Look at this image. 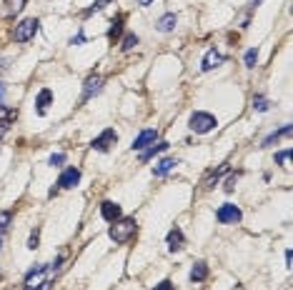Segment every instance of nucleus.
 I'll return each mask as SVG.
<instances>
[{
    "instance_id": "obj_19",
    "label": "nucleus",
    "mask_w": 293,
    "mask_h": 290,
    "mask_svg": "<svg viewBox=\"0 0 293 290\" xmlns=\"http://www.w3.org/2000/svg\"><path fill=\"white\" fill-rule=\"evenodd\" d=\"M136 45H138V35H136V33H128V35H123V40H121V50H123V53L133 50Z\"/></svg>"
},
{
    "instance_id": "obj_36",
    "label": "nucleus",
    "mask_w": 293,
    "mask_h": 290,
    "mask_svg": "<svg viewBox=\"0 0 293 290\" xmlns=\"http://www.w3.org/2000/svg\"><path fill=\"white\" fill-rule=\"evenodd\" d=\"M150 3H153V0H138V5H141V8H148Z\"/></svg>"
},
{
    "instance_id": "obj_10",
    "label": "nucleus",
    "mask_w": 293,
    "mask_h": 290,
    "mask_svg": "<svg viewBox=\"0 0 293 290\" xmlns=\"http://www.w3.org/2000/svg\"><path fill=\"white\" fill-rule=\"evenodd\" d=\"M155 140H158V130L148 128V130H143V133L133 140V150H146L148 145H153Z\"/></svg>"
},
{
    "instance_id": "obj_8",
    "label": "nucleus",
    "mask_w": 293,
    "mask_h": 290,
    "mask_svg": "<svg viewBox=\"0 0 293 290\" xmlns=\"http://www.w3.org/2000/svg\"><path fill=\"white\" fill-rule=\"evenodd\" d=\"M80 183V170L78 168H66L63 173H61V178H58V188H75Z\"/></svg>"
},
{
    "instance_id": "obj_2",
    "label": "nucleus",
    "mask_w": 293,
    "mask_h": 290,
    "mask_svg": "<svg viewBox=\"0 0 293 290\" xmlns=\"http://www.w3.org/2000/svg\"><path fill=\"white\" fill-rule=\"evenodd\" d=\"M216 125H218L216 115H211V113H206V110H196V113L191 115V120H188V128H191L193 133H198V135L211 133Z\"/></svg>"
},
{
    "instance_id": "obj_4",
    "label": "nucleus",
    "mask_w": 293,
    "mask_h": 290,
    "mask_svg": "<svg viewBox=\"0 0 293 290\" xmlns=\"http://www.w3.org/2000/svg\"><path fill=\"white\" fill-rule=\"evenodd\" d=\"M241 208L238 205H233V203H225V205H220L218 210H216V220L223 223V225H230V223H241Z\"/></svg>"
},
{
    "instance_id": "obj_23",
    "label": "nucleus",
    "mask_w": 293,
    "mask_h": 290,
    "mask_svg": "<svg viewBox=\"0 0 293 290\" xmlns=\"http://www.w3.org/2000/svg\"><path fill=\"white\" fill-rule=\"evenodd\" d=\"M276 163H278V165H283V168H291V165H288V163H291V148H288V150L276 153Z\"/></svg>"
},
{
    "instance_id": "obj_26",
    "label": "nucleus",
    "mask_w": 293,
    "mask_h": 290,
    "mask_svg": "<svg viewBox=\"0 0 293 290\" xmlns=\"http://www.w3.org/2000/svg\"><path fill=\"white\" fill-rule=\"evenodd\" d=\"M108 3H110V0H95V3H93V5H90V8H88V10L83 13V15H93V13H98V10H103V8H105Z\"/></svg>"
},
{
    "instance_id": "obj_22",
    "label": "nucleus",
    "mask_w": 293,
    "mask_h": 290,
    "mask_svg": "<svg viewBox=\"0 0 293 290\" xmlns=\"http://www.w3.org/2000/svg\"><path fill=\"white\" fill-rule=\"evenodd\" d=\"M253 108H256L258 113H266V110L271 108V103H268L263 95H256V98H253Z\"/></svg>"
},
{
    "instance_id": "obj_16",
    "label": "nucleus",
    "mask_w": 293,
    "mask_h": 290,
    "mask_svg": "<svg viewBox=\"0 0 293 290\" xmlns=\"http://www.w3.org/2000/svg\"><path fill=\"white\" fill-rule=\"evenodd\" d=\"M288 135H291V125H283L281 130H276V133H271V135H268V138L263 140V145H261V148H271V145H273V143H278L281 138H288Z\"/></svg>"
},
{
    "instance_id": "obj_31",
    "label": "nucleus",
    "mask_w": 293,
    "mask_h": 290,
    "mask_svg": "<svg viewBox=\"0 0 293 290\" xmlns=\"http://www.w3.org/2000/svg\"><path fill=\"white\" fill-rule=\"evenodd\" d=\"M236 178H238V175H230V178L225 180V193H230V190H233V185H236Z\"/></svg>"
},
{
    "instance_id": "obj_3",
    "label": "nucleus",
    "mask_w": 293,
    "mask_h": 290,
    "mask_svg": "<svg viewBox=\"0 0 293 290\" xmlns=\"http://www.w3.org/2000/svg\"><path fill=\"white\" fill-rule=\"evenodd\" d=\"M38 28H40V20H38V18H25V20H20V23L15 25L13 40H15V43H28L30 38H35Z\"/></svg>"
},
{
    "instance_id": "obj_29",
    "label": "nucleus",
    "mask_w": 293,
    "mask_h": 290,
    "mask_svg": "<svg viewBox=\"0 0 293 290\" xmlns=\"http://www.w3.org/2000/svg\"><path fill=\"white\" fill-rule=\"evenodd\" d=\"M38 240H40V230L35 228V230L30 233V238H28V248H30V250H35V248H38Z\"/></svg>"
},
{
    "instance_id": "obj_32",
    "label": "nucleus",
    "mask_w": 293,
    "mask_h": 290,
    "mask_svg": "<svg viewBox=\"0 0 293 290\" xmlns=\"http://www.w3.org/2000/svg\"><path fill=\"white\" fill-rule=\"evenodd\" d=\"M83 43H85V35H83V33H78L73 40H71V45H83Z\"/></svg>"
},
{
    "instance_id": "obj_37",
    "label": "nucleus",
    "mask_w": 293,
    "mask_h": 290,
    "mask_svg": "<svg viewBox=\"0 0 293 290\" xmlns=\"http://www.w3.org/2000/svg\"><path fill=\"white\" fill-rule=\"evenodd\" d=\"M248 5H251V8H256V5H261V0H248Z\"/></svg>"
},
{
    "instance_id": "obj_5",
    "label": "nucleus",
    "mask_w": 293,
    "mask_h": 290,
    "mask_svg": "<svg viewBox=\"0 0 293 290\" xmlns=\"http://www.w3.org/2000/svg\"><path fill=\"white\" fill-rule=\"evenodd\" d=\"M118 143V133L113 130V128H108V130H103L93 143H90V148L93 150H98V153H108L110 150V145H115Z\"/></svg>"
},
{
    "instance_id": "obj_28",
    "label": "nucleus",
    "mask_w": 293,
    "mask_h": 290,
    "mask_svg": "<svg viewBox=\"0 0 293 290\" xmlns=\"http://www.w3.org/2000/svg\"><path fill=\"white\" fill-rule=\"evenodd\" d=\"M50 288H53V280L45 278V280H40V283H35V285H28L25 290H50Z\"/></svg>"
},
{
    "instance_id": "obj_24",
    "label": "nucleus",
    "mask_w": 293,
    "mask_h": 290,
    "mask_svg": "<svg viewBox=\"0 0 293 290\" xmlns=\"http://www.w3.org/2000/svg\"><path fill=\"white\" fill-rule=\"evenodd\" d=\"M256 60H258V53H256V48H251V50L246 53L243 63H246V68H256Z\"/></svg>"
},
{
    "instance_id": "obj_15",
    "label": "nucleus",
    "mask_w": 293,
    "mask_h": 290,
    "mask_svg": "<svg viewBox=\"0 0 293 290\" xmlns=\"http://www.w3.org/2000/svg\"><path fill=\"white\" fill-rule=\"evenodd\" d=\"M50 100H53V93H50L48 88H43V90L38 93V98H35V108H38V115H45V110H48Z\"/></svg>"
},
{
    "instance_id": "obj_34",
    "label": "nucleus",
    "mask_w": 293,
    "mask_h": 290,
    "mask_svg": "<svg viewBox=\"0 0 293 290\" xmlns=\"http://www.w3.org/2000/svg\"><path fill=\"white\" fill-rule=\"evenodd\" d=\"M8 128H10V125H8V123H0V138H3V135H5V133H8Z\"/></svg>"
},
{
    "instance_id": "obj_20",
    "label": "nucleus",
    "mask_w": 293,
    "mask_h": 290,
    "mask_svg": "<svg viewBox=\"0 0 293 290\" xmlns=\"http://www.w3.org/2000/svg\"><path fill=\"white\" fill-rule=\"evenodd\" d=\"M18 118V110H13V108H5V105H0V123H13Z\"/></svg>"
},
{
    "instance_id": "obj_13",
    "label": "nucleus",
    "mask_w": 293,
    "mask_h": 290,
    "mask_svg": "<svg viewBox=\"0 0 293 290\" xmlns=\"http://www.w3.org/2000/svg\"><path fill=\"white\" fill-rule=\"evenodd\" d=\"M175 23H178V15H175V13H165V15H160V18H158L155 28H158L160 33H170V30L175 28Z\"/></svg>"
},
{
    "instance_id": "obj_21",
    "label": "nucleus",
    "mask_w": 293,
    "mask_h": 290,
    "mask_svg": "<svg viewBox=\"0 0 293 290\" xmlns=\"http://www.w3.org/2000/svg\"><path fill=\"white\" fill-rule=\"evenodd\" d=\"M223 173H228V163H223V165H220V168H218V173H213V175H211V178L206 180V185H208V188H213V185L218 183L220 178H223Z\"/></svg>"
},
{
    "instance_id": "obj_38",
    "label": "nucleus",
    "mask_w": 293,
    "mask_h": 290,
    "mask_svg": "<svg viewBox=\"0 0 293 290\" xmlns=\"http://www.w3.org/2000/svg\"><path fill=\"white\" fill-rule=\"evenodd\" d=\"M0 248H3V240H0Z\"/></svg>"
},
{
    "instance_id": "obj_18",
    "label": "nucleus",
    "mask_w": 293,
    "mask_h": 290,
    "mask_svg": "<svg viewBox=\"0 0 293 290\" xmlns=\"http://www.w3.org/2000/svg\"><path fill=\"white\" fill-rule=\"evenodd\" d=\"M123 20H126V15H118L113 23H110V30H108V38L115 43V38H121V33H123Z\"/></svg>"
},
{
    "instance_id": "obj_7",
    "label": "nucleus",
    "mask_w": 293,
    "mask_h": 290,
    "mask_svg": "<svg viewBox=\"0 0 293 290\" xmlns=\"http://www.w3.org/2000/svg\"><path fill=\"white\" fill-rule=\"evenodd\" d=\"M100 218L108 220V223H115L118 218H123V210H121L118 203H113V200H103V203H100Z\"/></svg>"
},
{
    "instance_id": "obj_1",
    "label": "nucleus",
    "mask_w": 293,
    "mask_h": 290,
    "mask_svg": "<svg viewBox=\"0 0 293 290\" xmlns=\"http://www.w3.org/2000/svg\"><path fill=\"white\" fill-rule=\"evenodd\" d=\"M108 235H110V240H113L115 245L128 243L131 238L138 235V223H136V218H118L115 223H110Z\"/></svg>"
},
{
    "instance_id": "obj_17",
    "label": "nucleus",
    "mask_w": 293,
    "mask_h": 290,
    "mask_svg": "<svg viewBox=\"0 0 293 290\" xmlns=\"http://www.w3.org/2000/svg\"><path fill=\"white\" fill-rule=\"evenodd\" d=\"M163 150H168V143H165V140H160V143H153V148H148V150H143V155H141V160H143V163H148L150 158H155V155H160Z\"/></svg>"
},
{
    "instance_id": "obj_33",
    "label": "nucleus",
    "mask_w": 293,
    "mask_h": 290,
    "mask_svg": "<svg viewBox=\"0 0 293 290\" xmlns=\"http://www.w3.org/2000/svg\"><path fill=\"white\" fill-rule=\"evenodd\" d=\"M5 103V83H0V105Z\"/></svg>"
},
{
    "instance_id": "obj_9",
    "label": "nucleus",
    "mask_w": 293,
    "mask_h": 290,
    "mask_svg": "<svg viewBox=\"0 0 293 290\" xmlns=\"http://www.w3.org/2000/svg\"><path fill=\"white\" fill-rule=\"evenodd\" d=\"M223 60H225V58L220 55L218 50H216V48H211V50H208V53L203 55V63H201V70H203V72L213 70V68H218L220 63H223Z\"/></svg>"
},
{
    "instance_id": "obj_30",
    "label": "nucleus",
    "mask_w": 293,
    "mask_h": 290,
    "mask_svg": "<svg viewBox=\"0 0 293 290\" xmlns=\"http://www.w3.org/2000/svg\"><path fill=\"white\" fill-rule=\"evenodd\" d=\"M153 290H175V285H173L170 280H163V283H158Z\"/></svg>"
},
{
    "instance_id": "obj_14",
    "label": "nucleus",
    "mask_w": 293,
    "mask_h": 290,
    "mask_svg": "<svg viewBox=\"0 0 293 290\" xmlns=\"http://www.w3.org/2000/svg\"><path fill=\"white\" fill-rule=\"evenodd\" d=\"M191 283H203L206 278H208V265H206V260H198L193 268H191Z\"/></svg>"
},
{
    "instance_id": "obj_6",
    "label": "nucleus",
    "mask_w": 293,
    "mask_h": 290,
    "mask_svg": "<svg viewBox=\"0 0 293 290\" xmlns=\"http://www.w3.org/2000/svg\"><path fill=\"white\" fill-rule=\"evenodd\" d=\"M100 90H103V78H100V75H88L85 83H83V100L95 98Z\"/></svg>"
},
{
    "instance_id": "obj_25",
    "label": "nucleus",
    "mask_w": 293,
    "mask_h": 290,
    "mask_svg": "<svg viewBox=\"0 0 293 290\" xmlns=\"http://www.w3.org/2000/svg\"><path fill=\"white\" fill-rule=\"evenodd\" d=\"M10 220H13V213H10V210H3V213H0V233H5V230L10 228Z\"/></svg>"
},
{
    "instance_id": "obj_12",
    "label": "nucleus",
    "mask_w": 293,
    "mask_h": 290,
    "mask_svg": "<svg viewBox=\"0 0 293 290\" xmlns=\"http://www.w3.org/2000/svg\"><path fill=\"white\" fill-rule=\"evenodd\" d=\"M165 240H168V250H170V253L181 250V248H183V243H186V238H183V230H181V228H173V230L168 233V238H165Z\"/></svg>"
},
{
    "instance_id": "obj_35",
    "label": "nucleus",
    "mask_w": 293,
    "mask_h": 290,
    "mask_svg": "<svg viewBox=\"0 0 293 290\" xmlns=\"http://www.w3.org/2000/svg\"><path fill=\"white\" fill-rule=\"evenodd\" d=\"M8 70V58H0V72Z\"/></svg>"
},
{
    "instance_id": "obj_27",
    "label": "nucleus",
    "mask_w": 293,
    "mask_h": 290,
    "mask_svg": "<svg viewBox=\"0 0 293 290\" xmlns=\"http://www.w3.org/2000/svg\"><path fill=\"white\" fill-rule=\"evenodd\" d=\"M66 163V153H55V155H50V160H48V165H53V168H61Z\"/></svg>"
},
{
    "instance_id": "obj_11",
    "label": "nucleus",
    "mask_w": 293,
    "mask_h": 290,
    "mask_svg": "<svg viewBox=\"0 0 293 290\" xmlns=\"http://www.w3.org/2000/svg\"><path fill=\"white\" fill-rule=\"evenodd\" d=\"M175 165H178V158H163V160H158V163L153 165V175H155V178H163V175H168Z\"/></svg>"
}]
</instances>
